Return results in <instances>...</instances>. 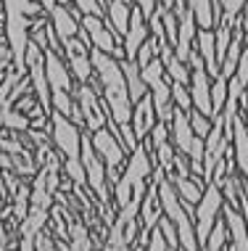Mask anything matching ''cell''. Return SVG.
<instances>
[{"label":"cell","instance_id":"6","mask_svg":"<svg viewBox=\"0 0 248 251\" xmlns=\"http://www.w3.org/2000/svg\"><path fill=\"white\" fill-rule=\"evenodd\" d=\"M45 77H48L50 90H74V77L64 56L56 50H45Z\"/></svg>","mask_w":248,"mask_h":251},{"label":"cell","instance_id":"33","mask_svg":"<svg viewBox=\"0 0 248 251\" xmlns=\"http://www.w3.org/2000/svg\"><path fill=\"white\" fill-rule=\"evenodd\" d=\"M240 26H248V0H246V5H243V11H240Z\"/></svg>","mask_w":248,"mask_h":251},{"label":"cell","instance_id":"14","mask_svg":"<svg viewBox=\"0 0 248 251\" xmlns=\"http://www.w3.org/2000/svg\"><path fill=\"white\" fill-rule=\"evenodd\" d=\"M119 64H122L124 82H127V90H130V98H132V103H135V100H140L145 93H148V90H145L143 77H140V66L135 64V61H130V58H122Z\"/></svg>","mask_w":248,"mask_h":251},{"label":"cell","instance_id":"5","mask_svg":"<svg viewBox=\"0 0 248 251\" xmlns=\"http://www.w3.org/2000/svg\"><path fill=\"white\" fill-rule=\"evenodd\" d=\"M79 24H82V29L87 32L92 48H98L103 53H111V56H113V50L122 45V37L111 29L106 19H100V16H82V22H79Z\"/></svg>","mask_w":248,"mask_h":251},{"label":"cell","instance_id":"9","mask_svg":"<svg viewBox=\"0 0 248 251\" xmlns=\"http://www.w3.org/2000/svg\"><path fill=\"white\" fill-rule=\"evenodd\" d=\"M148 22H145L143 11L140 8H132V16H130V26H127V35L122 37V48H124V58L135 61L137 56V48L148 40Z\"/></svg>","mask_w":248,"mask_h":251},{"label":"cell","instance_id":"10","mask_svg":"<svg viewBox=\"0 0 248 251\" xmlns=\"http://www.w3.org/2000/svg\"><path fill=\"white\" fill-rule=\"evenodd\" d=\"M156 122H158V117H156V108H153V98H151V93H145L140 100L132 103V119H130V125H132V130H135L137 140L148 138V132L153 130V125H156Z\"/></svg>","mask_w":248,"mask_h":251},{"label":"cell","instance_id":"28","mask_svg":"<svg viewBox=\"0 0 248 251\" xmlns=\"http://www.w3.org/2000/svg\"><path fill=\"white\" fill-rule=\"evenodd\" d=\"M35 249H37V251H56V243H53L50 233H37Z\"/></svg>","mask_w":248,"mask_h":251},{"label":"cell","instance_id":"30","mask_svg":"<svg viewBox=\"0 0 248 251\" xmlns=\"http://www.w3.org/2000/svg\"><path fill=\"white\" fill-rule=\"evenodd\" d=\"M158 3H161L164 8L174 11V13H182V11L187 8V3H185V0H158Z\"/></svg>","mask_w":248,"mask_h":251},{"label":"cell","instance_id":"32","mask_svg":"<svg viewBox=\"0 0 248 251\" xmlns=\"http://www.w3.org/2000/svg\"><path fill=\"white\" fill-rule=\"evenodd\" d=\"M40 5H43V11H45V13H50V11L58 5V0H40Z\"/></svg>","mask_w":248,"mask_h":251},{"label":"cell","instance_id":"21","mask_svg":"<svg viewBox=\"0 0 248 251\" xmlns=\"http://www.w3.org/2000/svg\"><path fill=\"white\" fill-rule=\"evenodd\" d=\"M64 172L69 175V180L74 185H87V175H85V167H82V159L74 156V159H64Z\"/></svg>","mask_w":248,"mask_h":251},{"label":"cell","instance_id":"16","mask_svg":"<svg viewBox=\"0 0 248 251\" xmlns=\"http://www.w3.org/2000/svg\"><path fill=\"white\" fill-rule=\"evenodd\" d=\"M185 3H187V8L193 11V16H196L198 29H214V24H217V13H214L211 0H185Z\"/></svg>","mask_w":248,"mask_h":251},{"label":"cell","instance_id":"31","mask_svg":"<svg viewBox=\"0 0 248 251\" xmlns=\"http://www.w3.org/2000/svg\"><path fill=\"white\" fill-rule=\"evenodd\" d=\"M103 251H132L130 243H106Z\"/></svg>","mask_w":248,"mask_h":251},{"label":"cell","instance_id":"26","mask_svg":"<svg viewBox=\"0 0 248 251\" xmlns=\"http://www.w3.org/2000/svg\"><path fill=\"white\" fill-rule=\"evenodd\" d=\"M74 5L79 8L82 16H100V19H106V3H103V0H74Z\"/></svg>","mask_w":248,"mask_h":251},{"label":"cell","instance_id":"25","mask_svg":"<svg viewBox=\"0 0 248 251\" xmlns=\"http://www.w3.org/2000/svg\"><path fill=\"white\" fill-rule=\"evenodd\" d=\"M161 8H164V5H161ZM161 19H164L166 40H169V45L174 48V43H177V29H180V19H177V13L169 11V8H164V11H161Z\"/></svg>","mask_w":248,"mask_h":251},{"label":"cell","instance_id":"15","mask_svg":"<svg viewBox=\"0 0 248 251\" xmlns=\"http://www.w3.org/2000/svg\"><path fill=\"white\" fill-rule=\"evenodd\" d=\"M66 64L71 69V77H74L77 85H85L95 77L92 72V61H90V53H77V56H66Z\"/></svg>","mask_w":248,"mask_h":251},{"label":"cell","instance_id":"24","mask_svg":"<svg viewBox=\"0 0 248 251\" xmlns=\"http://www.w3.org/2000/svg\"><path fill=\"white\" fill-rule=\"evenodd\" d=\"M187 119H190L193 132H196L198 138H203V140H206V135H209V130H211V117H206V114H201V111H196V108H190Z\"/></svg>","mask_w":248,"mask_h":251},{"label":"cell","instance_id":"35","mask_svg":"<svg viewBox=\"0 0 248 251\" xmlns=\"http://www.w3.org/2000/svg\"><path fill=\"white\" fill-rule=\"evenodd\" d=\"M169 251H180V249H169Z\"/></svg>","mask_w":248,"mask_h":251},{"label":"cell","instance_id":"22","mask_svg":"<svg viewBox=\"0 0 248 251\" xmlns=\"http://www.w3.org/2000/svg\"><path fill=\"white\" fill-rule=\"evenodd\" d=\"M158 50H161V48H158L156 37H151V35H148V40H145V43H143V45H140V48H137L135 64L140 66V69H143L145 64H151L153 58H158Z\"/></svg>","mask_w":248,"mask_h":251},{"label":"cell","instance_id":"11","mask_svg":"<svg viewBox=\"0 0 248 251\" xmlns=\"http://www.w3.org/2000/svg\"><path fill=\"white\" fill-rule=\"evenodd\" d=\"M48 19H50V26H53V32H56V37L61 40V45L66 43V40L77 37V32H79V19L71 13L69 5H61V3H58L56 8L48 13Z\"/></svg>","mask_w":248,"mask_h":251},{"label":"cell","instance_id":"17","mask_svg":"<svg viewBox=\"0 0 248 251\" xmlns=\"http://www.w3.org/2000/svg\"><path fill=\"white\" fill-rule=\"evenodd\" d=\"M74 108H77V100H74V93L71 90H50V111L71 117Z\"/></svg>","mask_w":248,"mask_h":251},{"label":"cell","instance_id":"13","mask_svg":"<svg viewBox=\"0 0 248 251\" xmlns=\"http://www.w3.org/2000/svg\"><path fill=\"white\" fill-rule=\"evenodd\" d=\"M196 50L201 53V58H203L209 77H217V74H219V61H217V43H214V29H198V32H196Z\"/></svg>","mask_w":248,"mask_h":251},{"label":"cell","instance_id":"18","mask_svg":"<svg viewBox=\"0 0 248 251\" xmlns=\"http://www.w3.org/2000/svg\"><path fill=\"white\" fill-rule=\"evenodd\" d=\"M225 246H227V222H225V217L219 214L217 222H214V227H211V233H209V238H206V243H203V249H201V251H222Z\"/></svg>","mask_w":248,"mask_h":251},{"label":"cell","instance_id":"27","mask_svg":"<svg viewBox=\"0 0 248 251\" xmlns=\"http://www.w3.org/2000/svg\"><path fill=\"white\" fill-rule=\"evenodd\" d=\"M145 251H169V243H166L161 227H153L151 235H148V243H145Z\"/></svg>","mask_w":248,"mask_h":251},{"label":"cell","instance_id":"4","mask_svg":"<svg viewBox=\"0 0 248 251\" xmlns=\"http://www.w3.org/2000/svg\"><path fill=\"white\" fill-rule=\"evenodd\" d=\"M50 143L64 159H74L79 156V146H82V127H77L64 114L50 111Z\"/></svg>","mask_w":248,"mask_h":251},{"label":"cell","instance_id":"7","mask_svg":"<svg viewBox=\"0 0 248 251\" xmlns=\"http://www.w3.org/2000/svg\"><path fill=\"white\" fill-rule=\"evenodd\" d=\"M177 19H180V29H177V43H174V56L187 64L190 53L196 50V32H198V24H196V16H193L190 8H185L182 13H177Z\"/></svg>","mask_w":248,"mask_h":251},{"label":"cell","instance_id":"8","mask_svg":"<svg viewBox=\"0 0 248 251\" xmlns=\"http://www.w3.org/2000/svg\"><path fill=\"white\" fill-rule=\"evenodd\" d=\"M222 217L227 222V238H230V251H248V225L240 209L225 203Z\"/></svg>","mask_w":248,"mask_h":251},{"label":"cell","instance_id":"34","mask_svg":"<svg viewBox=\"0 0 248 251\" xmlns=\"http://www.w3.org/2000/svg\"><path fill=\"white\" fill-rule=\"evenodd\" d=\"M5 72H8V69H3V66H0V79H3V77H5Z\"/></svg>","mask_w":248,"mask_h":251},{"label":"cell","instance_id":"19","mask_svg":"<svg viewBox=\"0 0 248 251\" xmlns=\"http://www.w3.org/2000/svg\"><path fill=\"white\" fill-rule=\"evenodd\" d=\"M227 87H230V79L227 77H222V74L211 77V108H214V117H217V114L225 108V103H227Z\"/></svg>","mask_w":248,"mask_h":251},{"label":"cell","instance_id":"20","mask_svg":"<svg viewBox=\"0 0 248 251\" xmlns=\"http://www.w3.org/2000/svg\"><path fill=\"white\" fill-rule=\"evenodd\" d=\"M246 0H222V8H219V19L217 22H225V24H232L238 26L240 24V11H243Z\"/></svg>","mask_w":248,"mask_h":251},{"label":"cell","instance_id":"29","mask_svg":"<svg viewBox=\"0 0 248 251\" xmlns=\"http://www.w3.org/2000/svg\"><path fill=\"white\" fill-rule=\"evenodd\" d=\"M132 3H135V8H140V11H143L145 22H148V16H151V13L158 8V0H132Z\"/></svg>","mask_w":248,"mask_h":251},{"label":"cell","instance_id":"23","mask_svg":"<svg viewBox=\"0 0 248 251\" xmlns=\"http://www.w3.org/2000/svg\"><path fill=\"white\" fill-rule=\"evenodd\" d=\"M172 106L182 108V111H190V108H193V98H190V90H187V85L172 82Z\"/></svg>","mask_w":248,"mask_h":251},{"label":"cell","instance_id":"2","mask_svg":"<svg viewBox=\"0 0 248 251\" xmlns=\"http://www.w3.org/2000/svg\"><path fill=\"white\" fill-rule=\"evenodd\" d=\"M222 206H225V196H222V188L217 182H209L203 188V196L201 201L193 206V217H196V238H198V246L203 249L206 238H209L214 222L217 217L222 214Z\"/></svg>","mask_w":248,"mask_h":251},{"label":"cell","instance_id":"1","mask_svg":"<svg viewBox=\"0 0 248 251\" xmlns=\"http://www.w3.org/2000/svg\"><path fill=\"white\" fill-rule=\"evenodd\" d=\"M90 143L95 148V153L100 156V161L106 164V180H109V185H116L130 153H127V148L122 143H119L116 132H113V127H111V119L106 127L90 132Z\"/></svg>","mask_w":248,"mask_h":251},{"label":"cell","instance_id":"3","mask_svg":"<svg viewBox=\"0 0 248 251\" xmlns=\"http://www.w3.org/2000/svg\"><path fill=\"white\" fill-rule=\"evenodd\" d=\"M79 159H82L85 175H87V185L92 188V196L98 201H103V206H109V180H106V164L100 161V156L95 153V148L90 143V132L82 130V146H79Z\"/></svg>","mask_w":248,"mask_h":251},{"label":"cell","instance_id":"12","mask_svg":"<svg viewBox=\"0 0 248 251\" xmlns=\"http://www.w3.org/2000/svg\"><path fill=\"white\" fill-rule=\"evenodd\" d=\"M166 177L172 180V185H174V191H177V196L182 199L185 203V209L190 212L193 206L201 201V196H203V182L196 180L193 175H187V177H182V175H174V172H166Z\"/></svg>","mask_w":248,"mask_h":251}]
</instances>
